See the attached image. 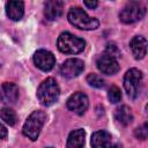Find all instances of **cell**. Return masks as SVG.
Returning <instances> with one entry per match:
<instances>
[{
  "instance_id": "obj_1",
  "label": "cell",
  "mask_w": 148,
  "mask_h": 148,
  "mask_svg": "<svg viewBox=\"0 0 148 148\" xmlns=\"http://www.w3.org/2000/svg\"><path fill=\"white\" fill-rule=\"evenodd\" d=\"M67 18L72 25L82 30H94L99 25V22L97 18L90 17L80 7H72L68 12Z\"/></svg>"
},
{
  "instance_id": "obj_2",
  "label": "cell",
  "mask_w": 148,
  "mask_h": 148,
  "mask_svg": "<svg viewBox=\"0 0 148 148\" xmlns=\"http://www.w3.org/2000/svg\"><path fill=\"white\" fill-rule=\"evenodd\" d=\"M59 95H60L59 87H58L56 80L52 77L44 80L37 89V97H38L39 102L46 106L54 104L58 101Z\"/></svg>"
},
{
  "instance_id": "obj_3",
  "label": "cell",
  "mask_w": 148,
  "mask_h": 148,
  "mask_svg": "<svg viewBox=\"0 0 148 148\" xmlns=\"http://www.w3.org/2000/svg\"><path fill=\"white\" fill-rule=\"evenodd\" d=\"M57 45H58L59 51L62 53L76 54L84 50L86 42L82 38L76 37L69 32H62L58 38Z\"/></svg>"
},
{
  "instance_id": "obj_4",
  "label": "cell",
  "mask_w": 148,
  "mask_h": 148,
  "mask_svg": "<svg viewBox=\"0 0 148 148\" xmlns=\"http://www.w3.org/2000/svg\"><path fill=\"white\" fill-rule=\"evenodd\" d=\"M45 120H46V114L44 111H40V110L34 111L28 117V119L23 125V130H22L23 134L32 141L37 140Z\"/></svg>"
},
{
  "instance_id": "obj_5",
  "label": "cell",
  "mask_w": 148,
  "mask_h": 148,
  "mask_svg": "<svg viewBox=\"0 0 148 148\" xmlns=\"http://www.w3.org/2000/svg\"><path fill=\"white\" fill-rule=\"evenodd\" d=\"M146 14V8L138 1L128 2L119 13V18L123 23L130 24L141 20Z\"/></svg>"
},
{
  "instance_id": "obj_6",
  "label": "cell",
  "mask_w": 148,
  "mask_h": 148,
  "mask_svg": "<svg viewBox=\"0 0 148 148\" xmlns=\"http://www.w3.org/2000/svg\"><path fill=\"white\" fill-rule=\"evenodd\" d=\"M141 81H142V74L139 69L131 68L126 72L124 77V88L130 98L134 99L139 95Z\"/></svg>"
},
{
  "instance_id": "obj_7",
  "label": "cell",
  "mask_w": 148,
  "mask_h": 148,
  "mask_svg": "<svg viewBox=\"0 0 148 148\" xmlns=\"http://www.w3.org/2000/svg\"><path fill=\"white\" fill-rule=\"evenodd\" d=\"M88 97L86 94L81 92V91H76L73 95L69 96V98L67 99V108L73 111L74 113L81 116L83 114L87 109H88Z\"/></svg>"
},
{
  "instance_id": "obj_8",
  "label": "cell",
  "mask_w": 148,
  "mask_h": 148,
  "mask_svg": "<svg viewBox=\"0 0 148 148\" xmlns=\"http://www.w3.org/2000/svg\"><path fill=\"white\" fill-rule=\"evenodd\" d=\"M84 69V62L81 59H76V58H72V59H67L61 66H60V73L62 76L68 77V79H73L79 76Z\"/></svg>"
},
{
  "instance_id": "obj_9",
  "label": "cell",
  "mask_w": 148,
  "mask_h": 148,
  "mask_svg": "<svg viewBox=\"0 0 148 148\" xmlns=\"http://www.w3.org/2000/svg\"><path fill=\"white\" fill-rule=\"evenodd\" d=\"M34 61H35V65L39 69H42L44 72H49L53 68V66L56 64V58L50 51L38 50L34 56Z\"/></svg>"
},
{
  "instance_id": "obj_10",
  "label": "cell",
  "mask_w": 148,
  "mask_h": 148,
  "mask_svg": "<svg viewBox=\"0 0 148 148\" xmlns=\"http://www.w3.org/2000/svg\"><path fill=\"white\" fill-rule=\"evenodd\" d=\"M97 68L106 75H113L119 71V64L116 60V58L110 57L108 54L101 56L96 61Z\"/></svg>"
},
{
  "instance_id": "obj_11",
  "label": "cell",
  "mask_w": 148,
  "mask_h": 148,
  "mask_svg": "<svg viewBox=\"0 0 148 148\" xmlns=\"http://www.w3.org/2000/svg\"><path fill=\"white\" fill-rule=\"evenodd\" d=\"M18 98V88L16 84L10 82H5L1 86L0 99L5 104H13Z\"/></svg>"
},
{
  "instance_id": "obj_12",
  "label": "cell",
  "mask_w": 148,
  "mask_h": 148,
  "mask_svg": "<svg viewBox=\"0 0 148 148\" xmlns=\"http://www.w3.org/2000/svg\"><path fill=\"white\" fill-rule=\"evenodd\" d=\"M130 47L135 59H142L147 53V39L142 36H135L130 42Z\"/></svg>"
},
{
  "instance_id": "obj_13",
  "label": "cell",
  "mask_w": 148,
  "mask_h": 148,
  "mask_svg": "<svg viewBox=\"0 0 148 148\" xmlns=\"http://www.w3.org/2000/svg\"><path fill=\"white\" fill-rule=\"evenodd\" d=\"M91 147L92 148H111L112 138L106 131H97L91 135Z\"/></svg>"
},
{
  "instance_id": "obj_14",
  "label": "cell",
  "mask_w": 148,
  "mask_h": 148,
  "mask_svg": "<svg viewBox=\"0 0 148 148\" xmlns=\"http://www.w3.org/2000/svg\"><path fill=\"white\" fill-rule=\"evenodd\" d=\"M62 9H64V2L62 1L51 0V1H46L45 2L44 14H45L47 20L53 21V20L58 18L62 14Z\"/></svg>"
},
{
  "instance_id": "obj_15",
  "label": "cell",
  "mask_w": 148,
  "mask_h": 148,
  "mask_svg": "<svg viewBox=\"0 0 148 148\" xmlns=\"http://www.w3.org/2000/svg\"><path fill=\"white\" fill-rule=\"evenodd\" d=\"M6 13L13 21H18L23 16L24 3L22 1H8L6 3Z\"/></svg>"
},
{
  "instance_id": "obj_16",
  "label": "cell",
  "mask_w": 148,
  "mask_h": 148,
  "mask_svg": "<svg viewBox=\"0 0 148 148\" xmlns=\"http://www.w3.org/2000/svg\"><path fill=\"white\" fill-rule=\"evenodd\" d=\"M84 138L86 133L81 128L71 132L67 139V148H82L84 145Z\"/></svg>"
},
{
  "instance_id": "obj_17",
  "label": "cell",
  "mask_w": 148,
  "mask_h": 148,
  "mask_svg": "<svg viewBox=\"0 0 148 148\" xmlns=\"http://www.w3.org/2000/svg\"><path fill=\"white\" fill-rule=\"evenodd\" d=\"M114 118H116V120L119 124H121L124 126H127V125H130L132 123L133 114H132V111H131V109L128 106L123 105V106L116 109V111H114Z\"/></svg>"
},
{
  "instance_id": "obj_18",
  "label": "cell",
  "mask_w": 148,
  "mask_h": 148,
  "mask_svg": "<svg viewBox=\"0 0 148 148\" xmlns=\"http://www.w3.org/2000/svg\"><path fill=\"white\" fill-rule=\"evenodd\" d=\"M0 118L8 125L13 126L15 125L16 120H17V117H16V113L15 111H13L12 109L9 108H2L0 110Z\"/></svg>"
},
{
  "instance_id": "obj_19",
  "label": "cell",
  "mask_w": 148,
  "mask_h": 148,
  "mask_svg": "<svg viewBox=\"0 0 148 148\" xmlns=\"http://www.w3.org/2000/svg\"><path fill=\"white\" fill-rule=\"evenodd\" d=\"M108 98L111 103H118L121 99V91L118 87L112 86L109 90H108Z\"/></svg>"
},
{
  "instance_id": "obj_20",
  "label": "cell",
  "mask_w": 148,
  "mask_h": 148,
  "mask_svg": "<svg viewBox=\"0 0 148 148\" xmlns=\"http://www.w3.org/2000/svg\"><path fill=\"white\" fill-rule=\"evenodd\" d=\"M87 82L94 88H103L104 87V80L101 76H98L97 74H94V73L89 74L87 76Z\"/></svg>"
},
{
  "instance_id": "obj_21",
  "label": "cell",
  "mask_w": 148,
  "mask_h": 148,
  "mask_svg": "<svg viewBox=\"0 0 148 148\" xmlns=\"http://www.w3.org/2000/svg\"><path fill=\"white\" fill-rule=\"evenodd\" d=\"M134 134L138 139H141V140H146L147 139V135H148V127H147V124H143L142 126L138 127L135 131H134Z\"/></svg>"
},
{
  "instance_id": "obj_22",
  "label": "cell",
  "mask_w": 148,
  "mask_h": 148,
  "mask_svg": "<svg viewBox=\"0 0 148 148\" xmlns=\"http://www.w3.org/2000/svg\"><path fill=\"white\" fill-rule=\"evenodd\" d=\"M105 54L116 58V57H118V54H119V50H118V47H117L114 44L109 43V44L106 45V52H105Z\"/></svg>"
},
{
  "instance_id": "obj_23",
  "label": "cell",
  "mask_w": 148,
  "mask_h": 148,
  "mask_svg": "<svg viewBox=\"0 0 148 148\" xmlns=\"http://www.w3.org/2000/svg\"><path fill=\"white\" fill-rule=\"evenodd\" d=\"M83 3H84V6H86V7H88V8H90V9L96 8V7H97V5H98V2H97V1H84Z\"/></svg>"
},
{
  "instance_id": "obj_24",
  "label": "cell",
  "mask_w": 148,
  "mask_h": 148,
  "mask_svg": "<svg viewBox=\"0 0 148 148\" xmlns=\"http://www.w3.org/2000/svg\"><path fill=\"white\" fill-rule=\"evenodd\" d=\"M7 136V130L6 127L0 123V139H5Z\"/></svg>"
}]
</instances>
